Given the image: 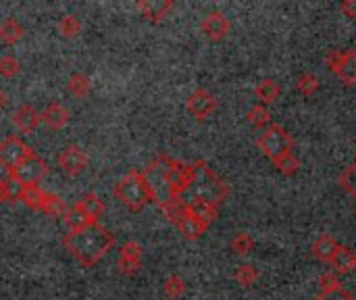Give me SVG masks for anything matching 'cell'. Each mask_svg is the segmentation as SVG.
Instances as JSON below:
<instances>
[{"mask_svg":"<svg viewBox=\"0 0 356 300\" xmlns=\"http://www.w3.org/2000/svg\"><path fill=\"white\" fill-rule=\"evenodd\" d=\"M31 152L33 150L19 136H8L0 142V167H4L6 171H13Z\"/></svg>","mask_w":356,"mask_h":300,"instance_id":"ba28073f","label":"cell"},{"mask_svg":"<svg viewBox=\"0 0 356 300\" xmlns=\"http://www.w3.org/2000/svg\"><path fill=\"white\" fill-rule=\"evenodd\" d=\"M19 61L13 56V54H4V56H0V75L2 77H15L17 73H19Z\"/></svg>","mask_w":356,"mask_h":300,"instance_id":"d590c367","label":"cell"},{"mask_svg":"<svg viewBox=\"0 0 356 300\" xmlns=\"http://www.w3.org/2000/svg\"><path fill=\"white\" fill-rule=\"evenodd\" d=\"M296 146V140L292 138V134L280 125V123H271L267 129L261 132V136L257 138V148L267 157L271 159L273 163L280 161L282 157L290 155Z\"/></svg>","mask_w":356,"mask_h":300,"instance_id":"277c9868","label":"cell"},{"mask_svg":"<svg viewBox=\"0 0 356 300\" xmlns=\"http://www.w3.org/2000/svg\"><path fill=\"white\" fill-rule=\"evenodd\" d=\"M88 163H90V157H88L77 144L65 146V148L58 152V157H56V165H58L60 171H63L65 175H69V177L79 175V173L88 167Z\"/></svg>","mask_w":356,"mask_h":300,"instance_id":"9c48e42d","label":"cell"},{"mask_svg":"<svg viewBox=\"0 0 356 300\" xmlns=\"http://www.w3.org/2000/svg\"><path fill=\"white\" fill-rule=\"evenodd\" d=\"M23 35H25V29H23V25H21L17 19L8 17V19H4V21L0 23V40H2L4 44L13 46V44H17L19 40H23Z\"/></svg>","mask_w":356,"mask_h":300,"instance_id":"cb8c5ba5","label":"cell"},{"mask_svg":"<svg viewBox=\"0 0 356 300\" xmlns=\"http://www.w3.org/2000/svg\"><path fill=\"white\" fill-rule=\"evenodd\" d=\"M355 274H356V265H355Z\"/></svg>","mask_w":356,"mask_h":300,"instance_id":"b9f144b4","label":"cell"},{"mask_svg":"<svg viewBox=\"0 0 356 300\" xmlns=\"http://www.w3.org/2000/svg\"><path fill=\"white\" fill-rule=\"evenodd\" d=\"M17 198H19L25 207L35 209V211H42V205H44V200H46V190H42L40 186H23V188H19Z\"/></svg>","mask_w":356,"mask_h":300,"instance_id":"603a6c76","label":"cell"},{"mask_svg":"<svg viewBox=\"0 0 356 300\" xmlns=\"http://www.w3.org/2000/svg\"><path fill=\"white\" fill-rule=\"evenodd\" d=\"M338 248H340V242H338L332 234H321V236L313 242L311 253H313V257L319 259L321 263H330V261L334 259V255H336Z\"/></svg>","mask_w":356,"mask_h":300,"instance_id":"e0dca14e","label":"cell"},{"mask_svg":"<svg viewBox=\"0 0 356 300\" xmlns=\"http://www.w3.org/2000/svg\"><path fill=\"white\" fill-rule=\"evenodd\" d=\"M188 209V207H186ZM177 230H179V234L186 238V240H190V242H194V240H200L204 234H207V230H209V226L207 223H202V221H198L196 217H192L190 213H186V217L175 226Z\"/></svg>","mask_w":356,"mask_h":300,"instance_id":"44dd1931","label":"cell"},{"mask_svg":"<svg viewBox=\"0 0 356 300\" xmlns=\"http://www.w3.org/2000/svg\"><path fill=\"white\" fill-rule=\"evenodd\" d=\"M340 286H342L340 276L334 274V271H327V274H323V276L319 278V290H321V292H330V290H336V288H340Z\"/></svg>","mask_w":356,"mask_h":300,"instance_id":"8d00e7d4","label":"cell"},{"mask_svg":"<svg viewBox=\"0 0 356 300\" xmlns=\"http://www.w3.org/2000/svg\"><path fill=\"white\" fill-rule=\"evenodd\" d=\"M113 194L115 198L125 205L129 211H142L146 205L150 203H156V196L144 175V171H138V169H131L127 171L113 188Z\"/></svg>","mask_w":356,"mask_h":300,"instance_id":"7a4b0ae2","label":"cell"},{"mask_svg":"<svg viewBox=\"0 0 356 300\" xmlns=\"http://www.w3.org/2000/svg\"><path fill=\"white\" fill-rule=\"evenodd\" d=\"M63 246L79 265L94 267L115 246V236L100 223H92L77 232L65 234Z\"/></svg>","mask_w":356,"mask_h":300,"instance_id":"6da1fadb","label":"cell"},{"mask_svg":"<svg viewBox=\"0 0 356 300\" xmlns=\"http://www.w3.org/2000/svg\"><path fill=\"white\" fill-rule=\"evenodd\" d=\"M196 167V175H194V184L188 192H192V196L188 200H207L213 205H221L227 196H229V186L209 167L207 161H194Z\"/></svg>","mask_w":356,"mask_h":300,"instance_id":"3957f363","label":"cell"},{"mask_svg":"<svg viewBox=\"0 0 356 300\" xmlns=\"http://www.w3.org/2000/svg\"><path fill=\"white\" fill-rule=\"evenodd\" d=\"M63 221H65V226L69 228V232H77V230H81V228H86V226H92V223L83 217V213H81L79 209H75V207H71V209L63 215Z\"/></svg>","mask_w":356,"mask_h":300,"instance_id":"e575fe53","label":"cell"},{"mask_svg":"<svg viewBox=\"0 0 356 300\" xmlns=\"http://www.w3.org/2000/svg\"><path fill=\"white\" fill-rule=\"evenodd\" d=\"M246 121L252 125V127H257V129H267L271 123H273V119H271V111H269V106H265V104H254L252 109H248V113H246Z\"/></svg>","mask_w":356,"mask_h":300,"instance_id":"d4e9b609","label":"cell"},{"mask_svg":"<svg viewBox=\"0 0 356 300\" xmlns=\"http://www.w3.org/2000/svg\"><path fill=\"white\" fill-rule=\"evenodd\" d=\"M13 125L21 132V134H31L40 123H42V117L40 113L31 106V104H21L15 113H13Z\"/></svg>","mask_w":356,"mask_h":300,"instance_id":"9a60e30c","label":"cell"},{"mask_svg":"<svg viewBox=\"0 0 356 300\" xmlns=\"http://www.w3.org/2000/svg\"><path fill=\"white\" fill-rule=\"evenodd\" d=\"M8 198H10V194H8V184L0 177V205L6 203Z\"/></svg>","mask_w":356,"mask_h":300,"instance_id":"ab89813d","label":"cell"},{"mask_svg":"<svg viewBox=\"0 0 356 300\" xmlns=\"http://www.w3.org/2000/svg\"><path fill=\"white\" fill-rule=\"evenodd\" d=\"M142 267V246L134 240H127L119 248V271L123 276H134Z\"/></svg>","mask_w":356,"mask_h":300,"instance_id":"7c38bea8","label":"cell"},{"mask_svg":"<svg viewBox=\"0 0 356 300\" xmlns=\"http://www.w3.org/2000/svg\"><path fill=\"white\" fill-rule=\"evenodd\" d=\"M229 248H232V253L238 255V257H248V255L254 251V240H252L250 234L238 232V234H234V238L229 240Z\"/></svg>","mask_w":356,"mask_h":300,"instance_id":"83f0119b","label":"cell"},{"mask_svg":"<svg viewBox=\"0 0 356 300\" xmlns=\"http://www.w3.org/2000/svg\"><path fill=\"white\" fill-rule=\"evenodd\" d=\"M338 184H340V188L356 203V159L340 173Z\"/></svg>","mask_w":356,"mask_h":300,"instance_id":"4dcf8cb0","label":"cell"},{"mask_svg":"<svg viewBox=\"0 0 356 300\" xmlns=\"http://www.w3.org/2000/svg\"><path fill=\"white\" fill-rule=\"evenodd\" d=\"M67 90H69L75 98H86V96H90V92H92V81H90L88 75L75 71V73H71V77L67 79Z\"/></svg>","mask_w":356,"mask_h":300,"instance_id":"484cf974","label":"cell"},{"mask_svg":"<svg viewBox=\"0 0 356 300\" xmlns=\"http://www.w3.org/2000/svg\"><path fill=\"white\" fill-rule=\"evenodd\" d=\"M186 109H188V113H190L194 119L204 121V119H209V117L217 111V98H215L207 88H196V90L188 96Z\"/></svg>","mask_w":356,"mask_h":300,"instance_id":"30bf717a","label":"cell"},{"mask_svg":"<svg viewBox=\"0 0 356 300\" xmlns=\"http://www.w3.org/2000/svg\"><path fill=\"white\" fill-rule=\"evenodd\" d=\"M159 209H161V213L167 217V221L173 223V226H177V223L186 217V213H188L186 200H184V198H167V200L159 203Z\"/></svg>","mask_w":356,"mask_h":300,"instance_id":"7402d4cb","label":"cell"},{"mask_svg":"<svg viewBox=\"0 0 356 300\" xmlns=\"http://www.w3.org/2000/svg\"><path fill=\"white\" fill-rule=\"evenodd\" d=\"M186 207H188V213L192 217H196L198 221L211 226L217 217H219V207L213 205V203H207V200H186Z\"/></svg>","mask_w":356,"mask_h":300,"instance_id":"d6986e66","label":"cell"},{"mask_svg":"<svg viewBox=\"0 0 356 300\" xmlns=\"http://www.w3.org/2000/svg\"><path fill=\"white\" fill-rule=\"evenodd\" d=\"M81 31V21L75 15H63L58 21V33L63 38H75Z\"/></svg>","mask_w":356,"mask_h":300,"instance_id":"1f68e13d","label":"cell"},{"mask_svg":"<svg viewBox=\"0 0 356 300\" xmlns=\"http://www.w3.org/2000/svg\"><path fill=\"white\" fill-rule=\"evenodd\" d=\"M40 117H42V123H44L48 129H63V127L69 123L71 113H69V109L63 106L60 102H52V104H48V106L40 113Z\"/></svg>","mask_w":356,"mask_h":300,"instance_id":"2e32d148","label":"cell"},{"mask_svg":"<svg viewBox=\"0 0 356 300\" xmlns=\"http://www.w3.org/2000/svg\"><path fill=\"white\" fill-rule=\"evenodd\" d=\"M6 104H8V94L0 88V111H4V109H6Z\"/></svg>","mask_w":356,"mask_h":300,"instance_id":"60d3db41","label":"cell"},{"mask_svg":"<svg viewBox=\"0 0 356 300\" xmlns=\"http://www.w3.org/2000/svg\"><path fill=\"white\" fill-rule=\"evenodd\" d=\"M282 92H284L282 84L275 81L273 77L261 79V81L257 84V88H254V94H257V98H259V104H265V106H269V104H273L275 100H280Z\"/></svg>","mask_w":356,"mask_h":300,"instance_id":"ac0fdd59","label":"cell"},{"mask_svg":"<svg viewBox=\"0 0 356 300\" xmlns=\"http://www.w3.org/2000/svg\"><path fill=\"white\" fill-rule=\"evenodd\" d=\"M8 173H10V180L17 182L19 188H23V186H38L40 180L46 177L48 165H46V161H44L42 157H38V155L31 152L25 161H21V163H19L13 171H8Z\"/></svg>","mask_w":356,"mask_h":300,"instance_id":"8992f818","label":"cell"},{"mask_svg":"<svg viewBox=\"0 0 356 300\" xmlns=\"http://www.w3.org/2000/svg\"><path fill=\"white\" fill-rule=\"evenodd\" d=\"M194 175H196L194 163H184V161L173 159L171 161V167H169V173H167L169 198H184V194L194 184Z\"/></svg>","mask_w":356,"mask_h":300,"instance_id":"5b68a950","label":"cell"},{"mask_svg":"<svg viewBox=\"0 0 356 300\" xmlns=\"http://www.w3.org/2000/svg\"><path fill=\"white\" fill-rule=\"evenodd\" d=\"M163 290L169 299L177 300L186 294V282L181 276H169L165 282H163Z\"/></svg>","mask_w":356,"mask_h":300,"instance_id":"d6a6232c","label":"cell"},{"mask_svg":"<svg viewBox=\"0 0 356 300\" xmlns=\"http://www.w3.org/2000/svg\"><path fill=\"white\" fill-rule=\"evenodd\" d=\"M173 6H175L173 0H138L136 2L138 13L146 21H152V23H161L171 13Z\"/></svg>","mask_w":356,"mask_h":300,"instance_id":"4fadbf2b","label":"cell"},{"mask_svg":"<svg viewBox=\"0 0 356 300\" xmlns=\"http://www.w3.org/2000/svg\"><path fill=\"white\" fill-rule=\"evenodd\" d=\"M42 213L48 215V217H63L67 213L65 200L58 194H54V192H46V200L42 205Z\"/></svg>","mask_w":356,"mask_h":300,"instance_id":"f1b7e54d","label":"cell"},{"mask_svg":"<svg viewBox=\"0 0 356 300\" xmlns=\"http://www.w3.org/2000/svg\"><path fill=\"white\" fill-rule=\"evenodd\" d=\"M232 29V21L225 17V13L221 10H213L209 13L202 21H200V31L204 33V38H209L211 42H221L225 40V35Z\"/></svg>","mask_w":356,"mask_h":300,"instance_id":"8fae6325","label":"cell"},{"mask_svg":"<svg viewBox=\"0 0 356 300\" xmlns=\"http://www.w3.org/2000/svg\"><path fill=\"white\" fill-rule=\"evenodd\" d=\"M275 167H277V171H280L282 175L292 177V175H296V173L300 171V159H298L294 152H290V155L282 157L280 161H275Z\"/></svg>","mask_w":356,"mask_h":300,"instance_id":"836d02e7","label":"cell"},{"mask_svg":"<svg viewBox=\"0 0 356 300\" xmlns=\"http://www.w3.org/2000/svg\"><path fill=\"white\" fill-rule=\"evenodd\" d=\"M259 269L254 267V265H250V263H242L238 269H236V274H234V280L240 284V286H244V288H250V286H254L257 282H259Z\"/></svg>","mask_w":356,"mask_h":300,"instance_id":"f546056e","label":"cell"},{"mask_svg":"<svg viewBox=\"0 0 356 300\" xmlns=\"http://www.w3.org/2000/svg\"><path fill=\"white\" fill-rule=\"evenodd\" d=\"M321 84H319V77L313 73V71H302L298 77H296V92L302 94V96H315L319 92Z\"/></svg>","mask_w":356,"mask_h":300,"instance_id":"4316f807","label":"cell"},{"mask_svg":"<svg viewBox=\"0 0 356 300\" xmlns=\"http://www.w3.org/2000/svg\"><path fill=\"white\" fill-rule=\"evenodd\" d=\"M330 265L334 267V274L338 276H348V274H355V265H356V255L348 248V246H342L336 251L334 259L330 261Z\"/></svg>","mask_w":356,"mask_h":300,"instance_id":"ffe728a7","label":"cell"},{"mask_svg":"<svg viewBox=\"0 0 356 300\" xmlns=\"http://www.w3.org/2000/svg\"><path fill=\"white\" fill-rule=\"evenodd\" d=\"M340 10L348 17V19H356V0H344L340 4Z\"/></svg>","mask_w":356,"mask_h":300,"instance_id":"f35d334b","label":"cell"},{"mask_svg":"<svg viewBox=\"0 0 356 300\" xmlns=\"http://www.w3.org/2000/svg\"><path fill=\"white\" fill-rule=\"evenodd\" d=\"M325 65L334 75H338L346 86H356V50H332L325 56Z\"/></svg>","mask_w":356,"mask_h":300,"instance_id":"52a82bcc","label":"cell"},{"mask_svg":"<svg viewBox=\"0 0 356 300\" xmlns=\"http://www.w3.org/2000/svg\"><path fill=\"white\" fill-rule=\"evenodd\" d=\"M315 300H355L353 292H348L346 288H336V290H330V292H319Z\"/></svg>","mask_w":356,"mask_h":300,"instance_id":"74e56055","label":"cell"},{"mask_svg":"<svg viewBox=\"0 0 356 300\" xmlns=\"http://www.w3.org/2000/svg\"><path fill=\"white\" fill-rule=\"evenodd\" d=\"M73 207L79 209L90 223H98L100 217H102V213H104V209H106L104 207V200L96 192H86Z\"/></svg>","mask_w":356,"mask_h":300,"instance_id":"5bb4252c","label":"cell"}]
</instances>
